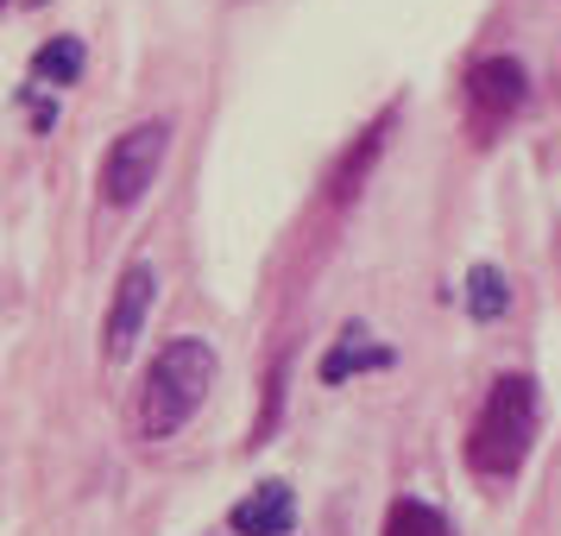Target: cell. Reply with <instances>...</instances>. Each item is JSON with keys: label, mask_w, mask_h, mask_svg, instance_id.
I'll return each instance as SVG.
<instances>
[{"label": "cell", "mask_w": 561, "mask_h": 536, "mask_svg": "<svg viewBox=\"0 0 561 536\" xmlns=\"http://www.w3.org/2000/svg\"><path fill=\"white\" fill-rule=\"evenodd\" d=\"M208 385H215V347H208V341H171V347L152 360L146 385H139V410H133L139 435H146V442L178 435L183 423L203 410Z\"/></svg>", "instance_id": "cell-1"}, {"label": "cell", "mask_w": 561, "mask_h": 536, "mask_svg": "<svg viewBox=\"0 0 561 536\" xmlns=\"http://www.w3.org/2000/svg\"><path fill=\"white\" fill-rule=\"evenodd\" d=\"M530 442H536V379L511 373V379L492 385L467 455H473V467H480L485 480H511L524 467V455H530Z\"/></svg>", "instance_id": "cell-2"}, {"label": "cell", "mask_w": 561, "mask_h": 536, "mask_svg": "<svg viewBox=\"0 0 561 536\" xmlns=\"http://www.w3.org/2000/svg\"><path fill=\"white\" fill-rule=\"evenodd\" d=\"M164 152H171V127H164V121H139V127H127L102 158V196L114 208H133L158 183Z\"/></svg>", "instance_id": "cell-3"}, {"label": "cell", "mask_w": 561, "mask_h": 536, "mask_svg": "<svg viewBox=\"0 0 561 536\" xmlns=\"http://www.w3.org/2000/svg\"><path fill=\"white\" fill-rule=\"evenodd\" d=\"M467 121H473V139H492V127H505L511 114L524 107V64L517 57H485L467 70Z\"/></svg>", "instance_id": "cell-4"}, {"label": "cell", "mask_w": 561, "mask_h": 536, "mask_svg": "<svg viewBox=\"0 0 561 536\" xmlns=\"http://www.w3.org/2000/svg\"><path fill=\"white\" fill-rule=\"evenodd\" d=\"M152 304H158V272L146 259H133L121 272V290H114V309H107V360H127L139 347V334L152 322Z\"/></svg>", "instance_id": "cell-5"}, {"label": "cell", "mask_w": 561, "mask_h": 536, "mask_svg": "<svg viewBox=\"0 0 561 536\" xmlns=\"http://www.w3.org/2000/svg\"><path fill=\"white\" fill-rule=\"evenodd\" d=\"M233 536H290V524H297V499H290V486L284 480H265L253 486L240 505H233Z\"/></svg>", "instance_id": "cell-6"}, {"label": "cell", "mask_w": 561, "mask_h": 536, "mask_svg": "<svg viewBox=\"0 0 561 536\" xmlns=\"http://www.w3.org/2000/svg\"><path fill=\"white\" fill-rule=\"evenodd\" d=\"M505 304H511L505 272H499V265H473V272H467V309H473L480 322H499Z\"/></svg>", "instance_id": "cell-7"}, {"label": "cell", "mask_w": 561, "mask_h": 536, "mask_svg": "<svg viewBox=\"0 0 561 536\" xmlns=\"http://www.w3.org/2000/svg\"><path fill=\"white\" fill-rule=\"evenodd\" d=\"M385 536H455V531H448V517H442L435 505H423V499H398L391 517H385Z\"/></svg>", "instance_id": "cell-8"}, {"label": "cell", "mask_w": 561, "mask_h": 536, "mask_svg": "<svg viewBox=\"0 0 561 536\" xmlns=\"http://www.w3.org/2000/svg\"><path fill=\"white\" fill-rule=\"evenodd\" d=\"M32 77H38V82H77L82 77V45H77V38H51V45H38Z\"/></svg>", "instance_id": "cell-9"}, {"label": "cell", "mask_w": 561, "mask_h": 536, "mask_svg": "<svg viewBox=\"0 0 561 536\" xmlns=\"http://www.w3.org/2000/svg\"><path fill=\"white\" fill-rule=\"evenodd\" d=\"M385 347H359V329H347V341H341V347H334L329 360H322V379L329 385H341L347 379V373H366V366H385Z\"/></svg>", "instance_id": "cell-10"}, {"label": "cell", "mask_w": 561, "mask_h": 536, "mask_svg": "<svg viewBox=\"0 0 561 536\" xmlns=\"http://www.w3.org/2000/svg\"><path fill=\"white\" fill-rule=\"evenodd\" d=\"M26 7H38V0H26Z\"/></svg>", "instance_id": "cell-11"}]
</instances>
